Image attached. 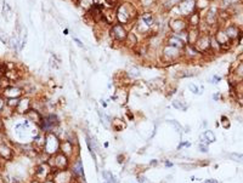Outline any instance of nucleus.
<instances>
[{
	"label": "nucleus",
	"mask_w": 243,
	"mask_h": 183,
	"mask_svg": "<svg viewBox=\"0 0 243 183\" xmlns=\"http://www.w3.org/2000/svg\"><path fill=\"white\" fill-rule=\"evenodd\" d=\"M115 15H117L118 23L125 25L135 21V18L138 17V11L134 7V5L128 4V2H123L118 6Z\"/></svg>",
	"instance_id": "1"
},
{
	"label": "nucleus",
	"mask_w": 243,
	"mask_h": 183,
	"mask_svg": "<svg viewBox=\"0 0 243 183\" xmlns=\"http://www.w3.org/2000/svg\"><path fill=\"white\" fill-rule=\"evenodd\" d=\"M196 50L201 53V55H205L212 50V37L209 33H201L199 38L197 39V41L193 45Z\"/></svg>",
	"instance_id": "2"
},
{
	"label": "nucleus",
	"mask_w": 243,
	"mask_h": 183,
	"mask_svg": "<svg viewBox=\"0 0 243 183\" xmlns=\"http://www.w3.org/2000/svg\"><path fill=\"white\" fill-rule=\"evenodd\" d=\"M181 57H182V50L169 46L166 44L163 46V49H162V58H163V61L171 63V62L178 61Z\"/></svg>",
	"instance_id": "3"
},
{
	"label": "nucleus",
	"mask_w": 243,
	"mask_h": 183,
	"mask_svg": "<svg viewBox=\"0 0 243 183\" xmlns=\"http://www.w3.org/2000/svg\"><path fill=\"white\" fill-rule=\"evenodd\" d=\"M178 10H179L180 17H184V18H187L190 15L197 11L196 9V0H181L178 6H175Z\"/></svg>",
	"instance_id": "4"
},
{
	"label": "nucleus",
	"mask_w": 243,
	"mask_h": 183,
	"mask_svg": "<svg viewBox=\"0 0 243 183\" xmlns=\"http://www.w3.org/2000/svg\"><path fill=\"white\" fill-rule=\"evenodd\" d=\"M110 34H111V38H113L114 41H117V43H124L125 38L128 35V30H127L125 25H120V23H114V25H111Z\"/></svg>",
	"instance_id": "5"
},
{
	"label": "nucleus",
	"mask_w": 243,
	"mask_h": 183,
	"mask_svg": "<svg viewBox=\"0 0 243 183\" xmlns=\"http://www.w3.org/2000/svg\"><path fill=\"white\" fill-rule=\"evenodd\" d=\"M169 29L171 30L173 34H178V33L187 30L189 29L187 20H185L184 17H178V18L170 20L169 21Z\"/></svg>",
	"instance_id": "6"
},
{
	"label": "nucleus",
	"mask_w": 243,
	"mask_h": 183,
	"mask_svg": "<svg viewBox=\"0 0 243 183\" xmlns=\"http://www.w3.org/2000/svg\"><path fill=\"white\" fill-rule=\"evenodd\" d=\"M60 141L57 140V137L54 134H49L45 137V150L49 154H55L58 149H60Z\"/></svg>",
	"instance_id": "7"
},
{
	"label": "nucleus",
	"mask_w": 243,
	"mask_h": 183,
	"mask_svg": "<svg viewBox=\"0 0 243 183\" xmlns=\"http://www.w3.org/2000/svg\"><path fill=\"white\" fill-rule=\"evenodd\" d=\"M58 125V119L55 114H50V115H46L45 118H43V121H41V130L45 131V132H50L54 127H56Z\"/></svg>",
	"instance_id": "8"
},
{
	"label": "nucleus",
	"mask_w": 243,
	"mask_h": 183,
	"mask_svg": "<svg viewBox=\"0 0 243 183\" xmlns=\"http://www.w3.org/2000/svg\"><path fill=\"white\" fill-rule=\"evenodd\" d=\"M166 44L169 45V46H173V48H176V49H180V50H182L186 46V41L184 39H181L179 35L173 34V33L166 37Z\"/></svg>",
	"instance_id": "9"
},
{
	"label": "nucleus",
	"mask_w": 243,
	"mask_h": 183,
	"mask_svg": "<svg viewBox=\"0 0 243 183\" xmlns=\"http://www.w3.org/2000/svg\"><path fill=\"white\" fill-rule=\"evenodd\" d=\"M54 166L57 170H67V167H68V157L64 155L63 153L55 154V157H54Z\"/></svg>",
	"instance_id": "10"
},
{
	"label": "nucleus",
	"mask_w": 243,
	"mask_h": 183,
	"mask_svg": "<svg viewBox=\"0 0 243 183\" xmlns=\"http://www.w3.org/2000/svg\"><path fill=\"white\" fill-rule=\"evenodd\" d=\"M219 18V9L217 6H209L205 13V22L208 25H213Z\"/></svg>",
	"instance_id": "11"
},
{
	"label": "nucleus",
	"mask_w": 243,
	"mask_h": 183,
	"mask_svg": "<svg viewBox=\"0 0 243 183\" xmlns=\"http://www.w3.org/2000/svg\"><path fill=\"white\" fill-rule=\"evenodd\" d=\"M215 40L217 41V44L220 45V48H230V44H231V40L227 38L226 33L224 29H219L217 33H215Z\"/></svg>",
	"instance_id": "12"
},
{
	"label": "nucleus",
	"mask_w": 243,
	"mask_h": 183,
	"mask_svg": "<svg viewBox=\"0 0 243 183\" xmlns=\"http://www.w3.org/2000/svg\"><path fill=\"white\" fill-rule=\"evenodd\" d=\"M225 33H226V35L227 38L230 39L231 41H233V40H236V39H238L240 35H241V29H240V27L237 25H227L225 29Z\"/></svg>",
	"instance_id": "13"
},
{
	"label": "nucleus",
	"mask_w": 243,
	"mask_h": 183,
	"mask_svg": "<svg viewBox=\"0 0 243 183\" xmlns=\"http://www.w3.org/2000/svg\"><path fill=\"white\" fill-rule=\"evenodd\" d=\"M201 53L196 50V48L193 45H190V44H186V46L182 49V57H186V58H190V60H193V58H197L199 57Z\"/></svg>",
	"instance_id": "14"
},
{
	"label": "nucleus",
	"mask_w": 243,
	"mask_h": 183,
	"mask_svg": "<svg viewBox=\"0 0 243 183\" xmlns=\"http://www.w3.org/2000/svg\"><path fill=\"white\" fill-rule=\"evenodd\" d=\"M187 25L190 28H199L201 25V13L199 11H194V12L190 15L187 17Z\"/></svg>",
	"instance_id": "15"
},
{
	"label": "nucleus",
	"mask_w": 243,
	"mask_h": 183,
	"mask_svg": "<svg viewBox=\"0 0 243 183\" xmlns=\"http://www.w3.org/2000/svg\"><path fill=\"white\" fill-rule=\"evenodd\" d=\"M124 44H125V46L129 48V49H135L139 45L138 35L134 32H128V35H127L125 40H124Z\"/></svg>",
	"instance_id": "16"
},
{
	"label": "nucleus",
	"mask_w": 243,
	"mask_h": 183,
	"mask_svg": "<svg viewBox=\"0 0 243 183\" xmlns=\"http://www.w3.org/2000/svg\"><path fill=\"white\" fill-rule=\"evenodd\" d=\"M140 20L150 28H152L154 25V22H156V18H154V15L152 12H143L141 15Z\"/></svg>",
	"instance_id": "17"
},
{
	"label": "nucleus",
	"mask_w": 243,
	"mask_h": 183,
	"mask_svg": "<svg viewBox=\"0 0 243 183\" xmlns=\"http://www.w3.org/2000/svg\"><path fill=\"white\" fill-rule=\"evenodd\" d=\"M84 169H83V164H82V160L80 159H77V161L73 164V173L77 176V177H82L84 181Z\"/></svg>",
	"instance_id": "18"
},
{
	"label": "nucleus",
	"mask_w": 243,
	"mask_h": 183,
	"mask_svg": "<svg viewBox=\"0 0 243 183\" xmlns=\"http://www.w3.org/2000/svg\"><path fill=\"white\" fill-rule=\"evenodd\" d=\"M60 148L62 149L61 152L63 153L64 155H69L71 153H72V150H74V144L71 142V141H64V142H62L61 144H60Z\"/></svg>",
	"instance_id": "19"
},
{
	"label": "nucleus",
	"mask_w": 243,
	"mask_h": 183,
	"mask_svg": "<svg viewBox=\"0 0 243 183\" xmlns=\"http://www.w3.org/2000/svg\"><path fill=\"white\" fill-rule=\"evenodd\" d=\"M131 78V79H136V78H140L141 76V72L140 69L136 67V66H131L128 69V73H127Z\"/></svg>",
	"instance_id": "20"
},
{
	"label": "nucleus",
	"mask_w": 243,
	"mask_h": 183,
	"mask_svg": "<svg viewBox=\"0 0 243 183\" xmlns=\"http://www.w3.org/2000/svg\"><path fill=\"white\" fill-rule=\"evenodd\" d=\"M78 4L80 5V7H83L84 10L89 11L90 9L94 6V0H78Z\"/></svg>",
	"instance_id": "21"
},
{
	"label": "nucleus",
	"mask_w": 243,
	"mask_h": 183,
	"mask_svg": "<svg viewBox=\"0 0 243 183\" xmlns=\"http://www.w3.org/2000/svg\"><path fill=\"white\" fill-rule=\"evenodd\" d=\"M209 5H210V0H196V9L198 11L205 7H209Z\"/></svg>",
	"instance_id": "22"
},
{
	"label": "nucleus",
	"mask_w": 243,
	"mask_h": 183,
	"mask_svg": "<svg viewBox=\"0 0 243 183\" xmlns=\"http://www.w3.org/2000/svg\"><path fill=\"white\" fill-rule=\"evenodd\" d=\"M11 13H12V10H11V7H10V5L7 4V2H2V15H4V17L6 18V20H9L10 18V16H11Z\"/></svg>",
	"instance_id": "23"
},
{
	"label": "nucleus",
	"mask_w": 243,
	"mask_h": 183,
	"mask_svg": "<svg viewBox=\"0 0 243 183\" xmlns=\"http://www.w3.org/2000/svg\"><path fill=\"white\" fill-rule=\"evenodd\" d=\"M202 136L204 137L208 142H210V143H212V142H215V140H217V138H215V135H214V132H213V131H210V130L205 131V132L202 135Z\"/></svg>",
	"instance_id": "24"
},
{
	"label": "nucleus",
	"mask_w": 243,
	"mask_h": 183,
	"mask_svg": "<svg viewBox=\"0 0 243 183\" xmlns=\"http://www.w3.org/2000/svg\"><path fill=\"white\" fill-rule=\"evenodd\" d=\"M173 107H174V108H176V109H180V110H185L186 108H187V106H186V104H184V103H182V101H179V99L173 101Z\"/></svg>",
	"instance_id": "25"
},
{
	"label": "nucleus",
	"mask_w": 243,
	"mask_h": 183,
	"mask_svg": "<svg viewBox=\"0 0 243 183\" xmlns=\"http://www.w3.org/2000/svg\"><path fill=\"white\" fill-rule=\"evenodd\" d=\"M102 176L105 177V180L107 181V183H115L114 177H113V175H112L110 171H103Z\"/></svg>",
	"instance_id": "26"
},
{
	"label": "nucleus",
	"mask_w": 243,
	"mask_h": 183,
	"mask_svg": "<svg viewBox=\"0 0 243 183\" xmlns=\"http://www.w3.org/2000/svg\"><path fill=\"white\" fill-rule=\"evenodd\" d=\"M230 158L236 161V162H240V164H243V154H238V153H232L230 154Z\"/></svg>",
	"instance_id": "27"
},
{
	"label": "nucleus",
	"mask_w": 243,
	"mask_h": 183,
	"mask_svg": "<svg viewBox=\"0 0 243 183\" xmlns=\"http://www.w3.org/2000/svg\"><path fill=\"white\" fill-rule=\"evenodd\" d=\"M241 0H221V2H222V5L224 6H226V7H230V6H235V5H237L238 2H240Z\"/></svg>",
	"instance_id": "28"
},
{
	"label": "nucleus",
	"mask_w": 243,
	"mask_h": 183,
	"mask_svg": "<svg viewBox=\"0 0 243 183\" xmlns=\"http://www.w3.org/2000/svg\"><path fill=\"white\" fill-rule=\"evenodd\" d=\"M156 1L157 0H140V4L143 7H151L156 4Z\"/></svg>",
	"instance_id": "29"
},
{
	"label": "nucleus",
	"mask_w": 243,
	"mask_h": 183,
	"mask_svg": "<svg viewBox=\"0 0 243 183\" xmlns=\"http://www.w3.org/2000/svg\"><path fill=\"white\" fill-rule=\"evenodd\" d=\"M189 89H190V91H191V92H193L194 95H198V94H201V92H199V87H198L197 85H194V84H190V85H189Z\"/></svg>",
	"instance_id": "30"
},
{
	"label": "nucleus",
	"mask_w": 243,
	"mask_h": 183,
	"mask_svg": "<svg viewBox=\"0 0 243 183\" xmlns=\"http://www.w3.org/2000/svg\"><path fill=\"white\" fill-rule=\"evenodd\" d=\"M49 62H50V67H51V68H54V69H58V68H60V66L57 64L58 61H55V58H54V60L50 58V61Z\"/></svg>",
	"instance_id": "31"
},
{
	"label": "nucleus",
	"mask_w": 243,
	"mask_h": 183,
	"mask_svg": "<svg viewBox=\"0 0 243 183\" xmlns=\"http://www.w3.org/2000/svg\"><path fill=\"white\" fill-rule=\"evenodd\" d=\"M73 41H74V43H76V44H77L78 46H79V48H80V49H85V45H84V44H83V41H82V40H79V39H78V38L73 37Z\"/></svg>",
	"instance_id": "32"
},
{
	"label": "nucleus",
	"mask_w": 243,
	"mask_h": 183,
	"mask_svg": "<svg viewBox=\"0 0 243 183\" xmlns=\"http://www.w3.org/2000/svg\"><path fill=\"white\" fill-rule=\"evenodd\" d=\"M236 74L240 75L241 78L243 76V63H240V64H238V67H237V69H236Z\"/></svg>",
	"instance_id": "33"
},
{
	"label": "nucleus",
	"mask_w": 243,
	"mask_h": 183,
	"mask_svg": "<svg viewBox=\"0 0 243 183\" xmlns=\"http://www.w3.org/2000/svg\"><path fill=\"white\" fill-rule=\"evenodd\" d=\"M0 40H1L4 44H7V43H9V39L6 38V35H5L4 33H1V32H0Z\"/></svg>",
	"instance_id": "34"
},
{
	"label": "nucleus",
	"mask_w": 243,
	"mask_h": 183,
	"mask_svg": "<svg viewBox=\"0 0 243 183\" xmlns=\"http://www.w3.org/2000/svg\"><path fill=\"white\" fill-rule=\"evenodd\" d=\"M220 80H221V78H220L219 75H214L213 79H212V83H213V84H217Z\"/></svg>",
	"instance_id": "35"
},
{
	"label": "nucleus",
	"mask_w": 243,
	"mask_h": 183,
	"mask_svg": "<svg viewBox=\"0 0 243 183\" xmlns=\"http://www.w3.org/2000/svg\"><path fill=\"white\" fill-rule=\"evenodd\" d=\"M198 147H199V149H201L203 153H207V152H208V150H207V147H205L204 144H199Z\"/></svg>",
	"instance_id": "36"
},
{
	"label": "nucleus",
	"mask_w": 243,
	"mask_h": 183,
	"mask_svg": "<svg viewBox=\"0 0 243 183\" xmlns=\"http://www.w3.org/2000/svg\"><path fill=\"white\" fill-rule=\"evenodd\" d=\"M139 182L140 183H147L146 182V178H145L143 176H140V177H139Z\"/></svg>",
	"instance_id": "37"
},
{
	"label": "nucleus",
	"mask_w": 243,
	"mask_h": 183,
	"mask_svg": "<svg viewBox=\"0 0 243 183\" xmlns=\"http://www.w3.org/2000/svg\"><path fill=\"white\" fill-rule=\"evenodd\" d=\"M204 183H219V182H217V180H213V178H212V180H207Z\"/></svg>",
	"instance_id": "38"
},
{
	"label": "nucleus",
	"mask_w": 243,
	"mask_h": 183,
	"mask_svg": "<svg viewBox=\"0 0 243 183\" xmlns=\"http://www.w3.org/2000/svg\"><path fill=\"white\" fill-rule=\"evenodd\" d=\"M213 98H214L215 101H217V99H219V98H220V94H219V92H217V94H214V96H213Z\"/></svg>",
	"instance_id": "39"
},
{
	"label": "nucleus",
	"mask_w": 243,
	"mask_h": 183,
	"mask_svg": "<svg viewBox=\"0 0 243 183\" xmlns=\"http://www.w3.org/2000/svg\"><path fill=\"white\" fill-rule=\"evenodd\" d=\"M166 166H168V167L170 166V167H171V166H173V164H171V162H169V161H166Z\"/></svg>",
	"instance_id": "40"
},
{
	"label": "nucleus",
	"mask_w": 243,
	"mask_h": 183,
	"mask_svg": "<svg viewBox=\"0 0 243 183\" xmlns=\"http://www.w3.org/2000/svg\"><path fill=\"white\" fill-rule=\"evenodd\" d=\"M44 183H55V182H54V180H52V181L51 180H48V181H45Z\"/></svg>",
	"instance_id": "41"
},
{
	"label": "nucleus",
	"mask_w": 243,
	"mask_h": 183,
	"mask_svg": "<svg viewBox=\"0 0 243 183\" xmlns=\"http://www.w3.org/2000/svg\"><path fill=\"white\" fill-rule=\"evenodd\" d=\"M63 33H64V35H67V34H68V29H64Z\"/></svg>",
	"instance_id": "42"
},
{
	"label": "nucleus",
	"mask_w": 243,
	"mask_h": 183,
	"mask_svg": "<svg viewBox=\"0 0 243 183\" xmlns=\"http://www.w3.org/2000/svg\"><path fill=\"white\" fill-rule=\"evenodd\" d=\"M28 1H29V2H34V0H28Z\"/></svg>",
	"instance_id": "43"
},
{
	"label": "nucleus",
	"mask_w": 243,
	"mask_h": 183,
	"mask_svg": "<svg viewBox=\"0 0 243 183\" xmlns=\"http://www.w3.org/2000/svg\"><path fill=\"white\" fill-rule=\"evenodd\" d=\"M242 84H243V76H242Z\"/></svg>",
	"instance_id": "44"
}]
</instances>
